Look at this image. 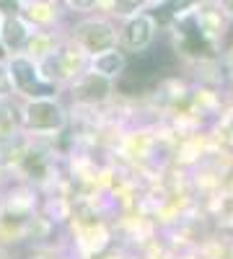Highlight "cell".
<instances>
[{"label":"cell","mask_w":233,"mask_h":259,"mask_svg":"<svg viewBox=\"0 0 233 259\" xmlns=\"http://www.w3.org/2000/svg\"><path fill=\"white\" fill-rule=\"evenodd\" d=\"M0 41L8 50H18L26 41V26L21 24L16 16H8L3 24H0Z\"/></svg>","instance_id":"obj_6"},{"label":"cell","mask_w":233,"mask_h":259,"mask_svg":"<svg viewBox=\"0 0 233 259\" xmlns=\"http://www.w3.org/2000/svg\"><path fill=\"white\" fill-rule=\"evenodd\" d=\"M107 94H109V78H104L99 73H91L80 83V96L86 101H101L107 99Z\"/></svg>","instance_id":"obj_7"},{"label":"cell","mask_w":233,"mask_h":259,"mask_svg":"<svg viewBox=\"0 0 233 259\" xmlns=\"http://www.w3.org/2000/svg\"><path fill=\"white\" fill-rule=\"evenodd\" d=\"M26 122L29 127H36V130H60L62 122H65V114H62V109L55 101L39 99L26 106Z\"/></svg>","instance_id":"obj_2"},{"label":"cell","mask_w":233,"mask_h":259,"mask_svg":"<svg viewBox=\"0 0 233 259\" xmlns=\"http://www.w3.org/2000/svg\"><path fill=\"white\" fill-rule=\"evenodd\" d=\"M195 3H197V0H161V18H163V21L176 18V16L187 13Z\"/></svg>","instance_id":"obj_8"},{"label":"cell","mask_w":233,"mask_h":259,"mask_svg":"<svg viewBox=\"0 0 233 259\" xmlns=\"http://www.w3.org/2000/svg\"><path fill=\"white\" fill-rule=\"evenodd\" d=\"M8 73H11L13 83H16L24 94H29V96H39V99H41V96H52V94H55V85L39 80V73H36V68H34V62H29V60H24V57H16V60L11 62Z\"/></svg>","instance_id":"obj_1"},{"label":"cell","mask_w":233,"mask_h":259,"mask_svg":"<svg viewBox=\"0 0 233 259\" xmlns=\"http://www.w3.org/2000/svg\"><path fill=\"white\" fill-rule=\"evenodd\" d=\"M124 68H127V62H124L122 52H117V50L99 52V55L94 57V73H99V75H104V78H114V75L124 73Z\"/></svg>","instance_id":"obj_5"},{"label":"cell","mask_w":233,"mask_h":259,"mask_svg":"<svg viewBox=\"0 0 233 259\" xmlns=\"http://www.w3.org/2000/svg\"><path fill=\"white\" fill-rule=\"evenodd\" d=\"M78 36L83 41V47L88 52H107L114 47V29L109 24H104V21H88V24H83L78 29Z\"/></svg>","instance_id":"obj_3"},{"label":"cell","mask_w":233,"mask_h":259,"mask_svg":"<svg viewBox=\"0 0 233 259\" xmlns=\"http://www.w3.org/2000/svg\"><path fill=\"white\" fill-rule=\"evenodd\" d=\"M11 91V73H6V68L0 65V96H6Z\"/></svg>","instance_id":"obj_9"},{"label":"cell","mask_w":233,"mask_h":259,"mask_svg":"<svg viewBox=\"0 0 233 259\" xmlns=\"http://www.w3.org/2000/svg\"><path fill=\"white\" fill-rule=\"evenodd\" d=\"M153 31H156L153 16L137 13V16H132L130 21H127V26L122 31V39H124V45L130 50H145L148 45H151V39H153Z\"/></svg>","instance_id":"obj_4"},{"label":"cell","mask_w":233,"mask_h":259,"mask_svg":"<svg viewBox=\"0 0 233 259\" xmlns=\"http://www.w3.org/2000/svg\"><path fill=\"white\" fill-rule=\"evenodd\" d=\"M21 3H34V0H21Z\"/></svg>","instance_id":"obj_13"},{"label":"cell","mask_w":233,"mask_h":259,"mask_svg":"<svg viewBox=\"0 0 233 259\" xmlns=\"http://www.w3.org/2000/svg\"><path fill=\"white\" fill-rule=\"evenodd\" d=\"M70 3V8H78V11H91L99 0H68Z\"/></svg>","instance_id":"obj_11"},{"label":"cell","mask_w":233,"mask_h":259,"mask_svg":"<svg viewBox=\"0 0 233 259\" xmlns=\"http://www.w3.org/2000/svg\"><path fill=\"white\" fill-rule=\"evenodd\" d=\"M0 50H3V41H0Z\"/></svg>","instance_id":"obj_14"},{"label":"cell","mask_w":233,"mask_h":259,"mask_svg":"<svg viewBox=\"0 0 233 259\" xmlns=\"http://www.w3.org/2000/svg\"><path fill=\"white\" fill-rule=\"evenodd\" d=\"M16 11H18V0H0V13L13 16Z\"/></svg>","instance_id":"obj_10"},{"label":"cell","mask_w":233,"mask_h":259,"mask_svg":"<svg viewBox=\"0 0 233 259\" xmlns=\"http://www.w3.org/2000/svg\"><path fill=\"white\" fill-rule=\"evenodd\" d=\"M218 6L223 8V13L233 16V0H218Z\"/></svg>","instance_id":"obj_12"}]
</instances>
